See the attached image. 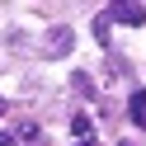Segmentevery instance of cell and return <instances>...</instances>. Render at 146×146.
I'll use <instances>...</instances> for the list:
<instances>
[{"instance_id":"obj_1","label":"cell","mask_w":146,"mask_h":146,"mask_svg":"<svg viewBox=\"0 0 146 146\" xmlns=\"http://www.w3.org/2000/svg\"><path fill=\"white\" fill-rule=\"evenodd\" d=\"M108 19H113V24H127V29H141V24H146V10L137 5V0H118L113 10H108Z\"/></svg>"},{"instance_id":"obj_2","label":"cell","mask_w":146,"mask_h":146,"mask_svg":"<svg viewBox=\"0 0 146 146\" xmlns=\"http://www.w3.org/2000/svg\"><path fill=\"white\" fill-rule=\"evenodd\" d=\"M71 47H76V33H71V29H52L38 52H42V57H61V52H71Z\"/></svg>"},{"instance_id":"obj_3","label":"cell","mask_w":146,"mask_h":146,"mask_svg":"<svg viewBox=\"0 0 146 146\" xmlns=\"http://www.w3.org/2000/svg\"><path fill=\"white\" fill-rule=\"evenodd\" d=\"M127 118H132L137 127H146V90H132V99H127Z\"/></svg>"},{"instance_id":"obj_4","label":"cell","mask_w":146,"mask_h":146,"mask_svg":"<svg viewBox=\"0 0 146 146\" xmlns=\"http://www.w3.org/2000/svg\"><path fill=\"white\" fill-rule=\"evenodd\" d=\"M14 137H19V146H42V127H33V123H24Z\"/></svg>"},{"instance_id":"obj_5","label":"cell","mask_w":146,"mask_h":146,"mask_svg":"<svg viewBox=\"0 0 146 146\" xmlns=\"http://www.w3.org/2000/svg\"><path fill=\"white\" fill-rule=\"evenodd\" d=\"M71 132H76V137H90V118L76 113V118H71Z\"/></svg>"},{"instance_id":"obj_6","label":"cell","mask_w":146,"mask_h":146,"mask_svg":"<svg viewBox=\"0 0 146 146\" xmlns=\"http://www.w3.org/2000/svg\"><path fill=\"white\" fill-rule=\"evenodd\" d=\"M0 146H19V137H14V132H0Z\"/></svg>"},{"instance_id":"obj_7","label":"cell","mask_w":146,"mask_h":146,"mask_svg":"<svg viewBox=\"0 0 146 146\" xmlns=\"http://www.w3.org/2000/svg\"><path fill=\"white\" fill-rule=\"evenodd\" d=\"M76 146H99V141H94V137H76Z\"/></svg>"},{"instance_id":"obj_8","label":"cell","mask_w":146,"mask_h":146,"mask_svg":"<svg viewBox=\"0 0 146 146\" xmlns=\"http://www.w3.org/2000/svg\"><path fill=\"white\" fill-rule=\"evenodd\" d=\"M0 113H5V99H0Z\"/></svg>"},{"instance_id":"obj_9","label":"cell","mask_w":146,"mask_h":146,"mask_svg":"<svg viewBox=\"0 0 146 146\" xmlns=\"http://www.w3.org/2000/svg\"><path fill=\"white\" fill-rule=\"evenodd\" d=\"M123 146H127V141H123Z\"/></svg>"}]
</instances>
